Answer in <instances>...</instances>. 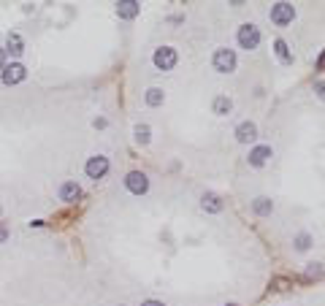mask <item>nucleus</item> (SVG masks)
<instances>
[{"label":"nucleus","mask_w":325,"mask_h":306,"mask_svg":"<svg viewBox=\"0 0 325 306\" xmlns=\"http://www.w3.org/2000/svg\"><path fill=\"white\" fill-rule=\"evenodd\" d=\"M211 65H214L217 73H230V71H236V52H233V49H217L214 57H211Z\"/></svg>","instance_id":"obj_2"},{"label":"nucleus","mask_w":325,"mask_h":306,"mask_svg":"<svg viewBox=\"0 0 325 306\" xmlns=\"http://www.w3.org/2000/svg\"><path fill=\"white\" fill-rule=\"evenodd\" d=\"M322 65H325V52H322V57L317 60V68H322Z\"/></svg>","instance_id":"obj_26"},{"label":"nucleus","mask_w":325,"mask_h":306,"mask_svg":"<svg viewBox=\"0 0 325 306\" xmlns=\"http://www.w3.org/2000/svg\"><path fill=\"white\" fill-rule=\"evenodd\" d=\"M236 38H238V46H241V49L252 52V49H257V46H260V28L247 22V25H241V28H238Z\"/></svg>","instance_id":"obj_1"},{"label":"nucleus","mask_w":325,"mask_h":306,"mask_svg":"<svg viewBox=\"0 0 325 306\" xmlns=\"http://www.w3.org/2000/svg\"><path fill=\"white\" fill-rule=\"evenodd\" d=\"M293 244H295V249H298V252H306V249H309V244H311V236H309V233H298V236L293 238Z\"/></svg>","instance_id":"obj_19"},{"label":"nucleus","mask_w":325,"mask_h":306,"mask_svg":"<svg viewBox=\"0 0 325 306\" xmlns=\"http://www.w3.org/2000/svg\"><path fill=\"white\" fill-rule=\"evenodd\" d=\"M25 76H28V71H25V65H22V63H11V65H6L3 73H0L3 84H19Z\"/></svg>","instance_id":"obj_7"},{"label":"nucleus","mask_w":325,"mask_h":306,"mask_svg":"<svg viewBox=\"0 0 325 306\" xmlns=\"http://www.w3.org/2000/svg\"><path fill=\"white\" fill-rule=\"evenodd\" d=\"M274 52H276V57H279L284 65H293V55H290L287 44H284L282 38H276V41H274Z\"/></svg>","instance_id":"obj_14"},{"label":"nucleus","mask_w":325,"mask_h":306,"mask_svg":"<svg viewBox=\"0 0 325 306\" xmlns=\"http://www.w3.org/2000/svg\"><path fill=\"white\" fill-rule=\"evenodd\" d=\"M117 14L122 19H133L138 14V3H136V0H119V3H117Z\"/></svg>","instance_id":"obj_12"},{"label":"nucleus","mask_w":325,"mask_h":306,"mask_svg":"<svg viewBox=\"0 0 325 306\" xmlns=\"http://www.w3.org/2000/svg\"><path fill=\"white\" fill-rule=\"evenodd\" d=\"M6 238H9V228H6V225H3V222H0V244H3V241H6Z\"/></svg>","instance_id":"obj_24"},{"label":"nucleus","mask_w":325,"mask_h":306,"mask_svg":"<svg viewBox=\"0 0 325 306\" xmlns=\"http://www.w3.org/2000/svg\"><path fill=\"white\" fill-rule=\"evenodd\" d=\"M163 101H165V95H163L160 87H149V90H147V103H149V106H160Z\"/></svg>","instance_id":"obj_17"},{"label":"nucleus","mask_w":325,"mask_h":306,"mask_svg":"<svg viewBox=\"0 0 325 306\" xmlns=\"http://www.w3.org/2000/svg\"><path fill=\"white\" fill-rule=\"evenodd\" d=\"M252 211L260 214V217H268L271 211H274V201H271V198H255V201H252Z\"/></svg>","instance_id":"obj_13"},{"label":"nucleus","mask_w":325,"mask_h":306,"mask_svg":"<svg viewBox=\"0 0 325 306\" xmlns=\"http://www.w3.org/2000/svg\"><path fill=\"white\" fill-rule=\"evenodd\" d=\"M228 306H238V303H228Z\"/></svg>","instance_id":"obj_27"},{"label":"nucleus","mask_w":325,"mask_h":306,"mask_svg":"<svg viewBox=\"0 0 325 306\" xmlns=\"http://www.w3.org/2000/svg\"><path fill=\"white\" fill-rule=\"evenodd\" d=\"M314 92L320 101H325V82H314Z\"/></svg>","instance_id":"obj_21"},{"label":"nucleus","mask_w":325,"mask_h":306,"mask_svg":"<svg viewBox=\"0 0 325 306\" xmlns=\"http://www.w3.org/2000/svg\"><path fill=\"white\" fill-rule=\"evenodd\" d=\"M271 284H274L276 290H287V287H290V282H287V279H274Z\"/></svg>","instance_id":"obj_22"},{"label":"nucleus","mask_w":325,"mask_h":306,"mask_svg":"<svg viewBox=\"0 0 325 306\" xmlns=\"http://www.w3.org/2000/svg\"><path fill=\"white\" fill-rule=\"evenodd\" d=\"M141 306H165L163 301H155V298H149V301H141Z\"/></svg>","instance_id":"obj_25"},{"label":"nucleus","mask_w":325,"mask_h":306,"mask_svg":"<svg viewBox=\"0 0 325 306\" xmlns=\"http://www.w3.org/2000/svg\"><path fill=\"white\" fill-rule=\"evenodd\" d=\"M125 187H128L133 195H144V192L149 190V179L144 171H130L128 176H125Z\"/></svg>","instance_id":"obj_5"},{"label":"nucleus","mask_w":325,"mask_h":306,"mask_svg":"<svg viewBox=\"0 0 325 306\" xmlns=\"http://www.w3.org/2000/svg\"><path fill=\"white\" fill-rule=\"evenodd\" d=\"M84 171H87V176H90V179H103V176H106V171H109V157H103V155L90 157L87 165H84Z\"/></svg>","instance_id":"obj_6"},{"label":"nucleus","mask_w":325,"mask_h":306,"mask_svg":"<svg viewBox=\"0 0 325 306\" xmlns=\"http://www.w3.org/2000/svg\"><path fill=\"white\" fill-rule=\"evenodd\" d=\"M322 274H325V268H322L320 263H309L306 271H303V279H306V282H311V279H322Z\"/></svg>","instance_id":"obj_16"},{"label":"nucleus","mask_w":325,"mask_h":306,"mask_svg":"<svg viewBox=\"0 0 325 306\" xmlns=\"http://www.w3.org/2000/svg\"><path fill=\"white\" fill-rule=\"evenodd\" d=\"M152 63H155L157 71H171L176 65V49H171V46H160V49H155Z\"/></svg>","instance_id":"obj_4"},{"label":"nucleus","mask_w":325,"mask_h":306,"mask_svg":"<svg viewBox=\"0 0 325 306\" xmlns=\"http://www.w3.org/2000/svg\"><path fill=\"white\" fill-rule=\"evenodd\" d=\"M295 19V6L290 3H274L271 6V22L276 25V28H284V25H290Z\"/></svg>","instance_id":"obj_3"},{"label":"nucleus","mask_w":325,"mask_h":306,"mask_svg":"<svg viewBox=\"0 0 325 306\" xmlns=\"http://www.w3.org/2000/svg\"><path fill=\"white\" fill-rule=\"evenodd\" d=\"M79 198H82V187H79L76 182H63V184H60V201L76 203Z\"/></svg>","instance_id":"obj_9"},{"label":"nucleus","mask_w":325,"mask_h":306,"mask_svg":"<svg viewBox=\"0 0 325 306\" xmlns=\"http://www.w3.org/2000/svg\"><path fill=\"white\" fill-rule=\"evenodd\" d=\"M149 125H138V128H136V141L138 144H149Z\"/></svg>","instance_id":"obj_20"},{"label":"nucleus","mask_w":325,"mask_h":306,"mask_svg":"<svg viewBox=\"0 0 325 306\" xmlns=\"http://www.w3.org/2000/svg\"><path fill=\"white\" fill-rule=\"evenodd\" d=\"M268 157H271V146L268 144H260V146H255V149L249 152V165L252 168H260V165H266L268 163Z\"/></svg>","instance_id":"obj_8"},{"label":"nucleus","mask_w":325,"mask_h":306,"mask_svg":"<svg viewBox=\"0 0 325 306\" xmlns=\"http://www.w3.org/2000/svg\"><path fill=\"white\" fill-rule=\"evenodd\" d=\"M230 109H233V103H230V98L220 95V98H217V101H214V114L225 117V114H230Z\"/></svg>","instance_id":"obj_15"},{"label":"nucleus","mask_w":325,"mask_h":306,"mask_svg":"<svg viewBox=\"0 0 325 306\" xmlns=\"http://www.w3.org/2000/svg\"><path fill=\"white\" fill-rule=\"evenodd\" d=\"M6 57H9V49H0V73L6 68Z\"/></svg>","instance_id":"obj_23"},{"label":"nucleus","mask_w":325,"mask_h":306,"mask_svg":"<svg viewBox=\"0 0 325 306\" xmlns=\"http://www.w3.org/2000/svg\"><path fill=\"white\" fill-rule=\"evenodd\" d=\"M257 138V128H255V122H241L236 128V141H241V144H249V141H255Z\"/></svg>","instance_id":"obj_10"},{"label":"nucleus","mask_w":325,"mask_h":306,"mask_svg":"<svg viewBox=\"0 0 325 306\" xmlns=\"http://www.w3.org/2000/svg\"><path fill=\"white\" fill-rule=\"evenodd\" d=\"M9 52H11V55H14V57H19V55H22V38H19V33H11V36H9Z\"/></svg>","instance_id":"obj_18"},{"label":"nucleus","mask_w":325,"mask_h":306,"mask_svg":"<svg viewBox=\"0 0 325 306\" xmlns=\"http://www.w3.org/2000/svg\"><path fill=\"white\" fill-rule=\"evenodd\" d=\"M201 209L211 211V214H220V211H222V201L214 195V192H206V195L201 198Z\"/></svg>","instance_id":"obj_11"}]
</instances>
